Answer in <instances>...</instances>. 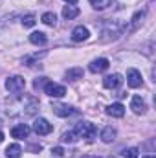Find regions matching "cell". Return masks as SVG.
Returning <instances> with one entry per match:
<instances>
[{
    "label": "cell",
    "mask_w": 156,
    "mask_h": 158,
    "mask_svg": "<svg viewBox=\"0 0 156 158\" xmlns=\"http://www.w3.org/2000/svg\"><path fill=\"white\" fill-rule=\"evenodd\" d=\"M142 158H154L153 155H147V156H142Z\"/></svg>",
    "instance_id": "29"
},
{
    "label": "cell",
    "mask_w": 156,
    "mask_h": 158,
    "mask_svg": "<svg viewBox=\"0 0 156 158\" xmlns=\"http://www.w3.org/2000/svg\"><path fill=\"white\" fill-rule=\"evenodd\" d=\"M30 42L35 44V46H44V44L48 42V37H46V33H42V31H33V33L30 35Z\"/></svg>",
    "instance_id": "16"
},
{
    "label": "cell",
    "mask_w": 156,
    "mask_h": 158,
    "mask_svg": "<svg viewBox=\"0 0 156 158\" xmlns=\"http://www.w3.org/2000/svg\"><path fill=\"white\" fill-rule=\"evenodd\" d=\"M74 131L77 132L79 138H86V140H94V138H96V134H97L96 125H94V123H90V121H79Z\"/></svg>",
    "instance_id": "2"
},
{
    "label": "cell",
    "mask_w": 156,
    "mask_h": 158,
    "mask_svg": "<svg viewBox=\"0 0 156 158\" xmlns=\"http://www.w3.org/2000/svg\"><path fill=\"white\" fill-rule=\"evenodd\" d=\"M44 92H46L50 98H63V96L66 94V88H64L63 85H57V83L48 81V83L44 85Z\"/></svg>",
    "instance_id": "5"
},
{
    "label": "cell",
    "mask_w": 156,
    "mask_h": 158,
    "mask_svg": "<svg viewBox=\"0 0 156 158\" xmlns=\"http://www.w3.org/2000/svg\"><path fill=\"white\" fill-rule=\"evenodd\" d=\"M37 109H39V101L33 96H18L17 99L7 101V105H6L4 110L9 116H22V114L24 116H30Z\"/></svg>",
    "instance_id": "1"
},
{
    "label": "cell",
    "mask_w": 156,
    "mask_h": 158,
    "mask_svg": "<svg viewBox=\"0 0 156 158\" xmlns=\"http://www.w3.org/2000/svg\"><path fill=\"white\" fill-rule=\"evenodd\" d=\"M123 83V79H121V76L119 74H112V76H107V77L103 79V86L105 88H117L119 85Z\"/></svg>",
    "instance_id": "14"
},
{
    "label": "cell",
    "mask_w": 156,
    "mask_h": 158,
    "mask_svg": "<svg viewBox=\"0 0 156 158\" xmlns=\"http://www.w3.org/2000/svg\"><path fill=\"white\" fill-rule=\"evenodd\" d=\"M109 66H110V63H109V59H105V57H99V59H94V61L90 63V66H88V70H90L92 74H101V72H105V70H109Z\"/></svg>",
    "instance_id": "8"
},
{
    "label": "cell",
    "mask_w": 156,
    "mask_h": 158,
    "mask_svg": "<svg viewBox=\"0 0 156 158\" xmlns=\"http://www.w3.org/2000/svg\"><path fill=\"white\" fill-rule=\"evenodd\" d=\"M51 153H53L55 156H63V155H64V151H63V147H53V149H51Z\"/></svg>",
    "instance_id": "26"
},
{
    "label": "cell",
    "mask_w": 156,
    "mask_h": 158,
    "mask_svg": "<svg viewBox=\"0 0 156 158\" xmlns=\"http://www.w3.org/2000/svg\"><path fill=\"white\" fill-rule=\"evenodd\" d=\"M83 68H79V66H74V68H70V70H66V74H64V77L68 79V81H79V79H83Z\"/></svg>",
    "instance_id": "17"
},
{
    "label": "cell",
    "mask_w": 156,
    "mask_h": 158,
    "mask_svg": "<svg viewBox=\"0 0 156 158\" xmlns=\"http://www.w3.org/2000/svg\"><path fill=\"white\" fill-rule=\"evenodd\" d=\"M94 9H105L109 6V0H88Z\"/></svg>",
    "instance_id": "24"
},
{
    "label": "cell",
    "mask_w": 156,
    "mask_h": 158,
    "mask_svg": "<svg viewBox=\"0 0 156 158\" xmlns=\"http://www.w3.org/2000/svg\"><path fill=\"white\" fill-rule=\"evenodd\" d=\"M35 22H37V19H35L33 13H28V15L22 17V26H24V28H33Z\"/></svg>",
    "instance_id": "22"
},
{
    "label": "cell",
    "mask_w": 156,
    "mask_h": 158,
    "mask_svg": "<svg viewBox=\"0 0 156 158\" xmlns=\"http://www.w3.org/2000/svg\"><path fill=\"white\" fill-rule=\"evenodd\" d=\"M30 132H31V129H30L26 123H18V125H15V127L11 129V136L17 138V140H24V138H28Z\"/></svg>",
    "instance_id": "9"
},
{
    "label": "cell",
    "mask_w": 156,
    "mask_h": 158,
    "mask_svg": "<svg viewBox=\"0 0 156 158\" xmlns=\"http://www.w3.org/2000/svg\"><path fill=\"white\" fill-rule=\"evenodd\" d=\"M51 123L48 121L46 118H37L33 121V131H35V134H39V136H46V134H50L51 132Z\"/></svg>",
    "instance_id": "4"
},
{
    "label": "cell",
    "mask_w": 156,
    "mask_h": 158,
    "mask_svg": "<svg viewBox=\"0 0 156 158\" xmlns=\"http://www.w3.org/2000/svg\"><path fill=\"white\" fill-rule=\"evenodd\" d=\"M64 2L70 4V6H76V4H77V0H64Z\"/></svg>",
    "instance_id": "27"
},
{
    "label": "cell",
    "mask_w": 156,
    "mask_h": 158,
    "mask_svg": "<svg viewBox=\"0 0 156 158\" xmlns=\"http://www.w3.org/2000/svg\"><path fill=\"white\" fill-rule=\"evenodd\" d=\"M20 155H22V147L18 143L7 145V149H6V156L7 158H20Z\"/></svg>",
    "instance_id": "19"
},
{
    "label": "cell",
    "mask_w": 156,
    "mask_h": 158,
    "mask_svg": "<svg viewBox=\"0 0 156 158\" xmlns=\"http://www.w3.org/2000/svg\"><path fill=\"white\" fill-rule=\"evenodd\" d=\"M116 129L114 127H105L103 131H101V142L103 143H112L114 140H116Z\"/></svg>",
    "instance_id": "15"
},
{
    "label": "cell",
    "mask_w": 156,
    "mask_h": 158,
    "mask_svg": "<svg viewBox=\"0 0 156 158\" xmlns=\"http://www.w3.org/2000/svg\"><path fill=\"white\" fill-rule=\"evenodd\" d=\"M138 149L136 147H129V149H123L121 151V155H123V158H138Z\"/></svg>",
    "instance_id": "23"
},
{
    "label": "cell",
    "mask_w": 156,
    "mask_h": 158,
    "mask_svg": "<svg viewBox=\"0 0 156 158\" xmlns=\"http://www.w3.org/2000/svg\"><path fill=\"white\" fill-rule=\"evenodd\" d=\"M130 109H132V112H134V114L142 116V114H145L147 105H145V101L142 99V96H134V98L130 99Z\"/></svg>",
    "instance_id": "10"
},
{
    "label": "cell",
    "mask_w": 156,
    "mask_h": 158,
    "mask_svg": "<svg viewBox=\"0 0 156 158\" xmlns=\"http://www.w3.org/2000/svg\"><path fill=\"white\" fill-rule=\"evenodd\" d=\"M63 17L64 19H68V20H72V19H76V17H79V7L77 6H64L63 7Z\"/></svg>",
    "instance_id": "18"
},
{
    "label": "cell",
    "mask_w": 156,
    "mask_h": 158,
    "mask_svg": "<svg viewBox=\"0 0 156 158\" xmlns=\"http://www.w3.org/2000/svg\"><path fill=\"white\" fill-rule=\"evenodd\" d=\"M51 110H53V114L59 116V118H68V116H72V114L77 112L74 107L64 105V103H53V105H51Z\"/></svg>",
    "instance_id": "6"
},
{
    "label": "cell",
    "mask_w": 156,
    "mask_h": 158,
    "mask_svg": "<svg viewBox=\"0 0 156 158\" xmlns=\"http://www.w3.org/2000/svg\"><path fill=\"white\" fill-rule=\"evenodd\" d=\"M2 140H4V132L0 131V143H2Z\"/></svg>",
    "instance_id": "28"
},
{
    "label": "cell",
    "mask_w": 156,
    "mask_h": 158,
    "mask_svg": "<svg viewBox=\"0 0 156 158\" xmlns=\"http://www.w3.org/2000/svg\"><path fill=\"white\" fill-rule=\"evenodd\" d=\"M46 83H48L46 77H37V79H35V88H40V86L44 88V85H46Z\"/></svg>",
    "instance_id": "25"
},
{
    "label": "cell",
    "mask_w": 156,
    "mask_h": 158,
    "mask_svg": "<svg viewBox=\"0 0 156 158\" xmlns=\"http://www.w3.org/2000/svg\"><path fill=\"white\" fill-rule=\"evenodd\" d=\"M24 86H26V79L22 77V76H11V77L6 79V88L9 92H13V94L22 92Z\"/></svg>",
    "instance_id": "3"
},
{
    "label": "cell",
    "mask_w": 156,
    "mask_h": 158,
    "mask_svg": "<svg viewBox=\"0 0 156 158\" xmlns=\"http://www.w3.org/2000/svg\"><path fill=\"white\" fill-rule=\"evenodd\" d=\"M40 20H42L46 26H51V28L57 24V17H55V13H51V11H46V13L40 17Z\"/></svg>",
    "instance_id": "21"
},
{
    "label": "cell",
    "mask_w": 156,
    "mask_h": 158,
    "mask_svg": "<svg viewBox=\"0 0 156 158\" xmlns=\"http://www.w3.org/2000/svg\"><path fill=\"white\" fill-rule=\"evenodd\" d=\"M88 37H90V31H88V28H84V26H76V28L72 30V40H74V42L88 40Z\"/></svg>",
    "instance_id": "11"
},
{
    "label": "cell",
    "mask_w": 156,
    "mask_h": 158,
    "mask_svg": "<svg viewBox=\"0 0 156 158\" xmlns=\"http://www.w3.org/2000/svg\"><path fill=\"white\" fill-rule=\"evenodd\" d=\"M145 15H147V11L145 9H142V11H136L134 13V17L130 19V26H129V31H136L142 24H143V19H145Z\"/></svg>",
    "instance_id": "12"
},
{
    "label": "cell",
    "mask_w": 156,
    "mask_h": 158,
    "mask_svg": "<svg viewBox=\"0 0 156 158\" xmlns=\"http://www.w3.org/2000/svg\"><path fill=\"white\" fill-rule=\"evenodd\" d=\"M105 112H107L109 116H112V118H123V116H125V107H123L121 103H112V105L107 107Z\"/></svg>",
    "instance_id": "13"
},
{
    "label": "cell",
    "mask_w": 156,
    "mask_h": 158,
    "mask_svg": "<svg viewBox=\"0 0 156 158\" xmlns=\"http://www.w3.org/2000/svg\"><path fill=\"white\" fill-rule=\"evenodd\" d=\"M110 158H116V156H110Z\"/></svg>",
    "instance_id": "30"
},
{
    "label": "cell",
    "mask_w": 156,
    "mask_h": 158,
    "mask_svg": "<svg viewBox=\"0 0 156 158\" xmlns=\"http://www.w3.org/2000/svg\"><path fill=\"white\" fill-rule=\"evenodd\" d=\"M79 140L77 132L76 131H68V132H63V136H61V142L63 143H76Z\"/></svg>",
    "instance_id": "20"
},
{
    "label": "cell",
    "mask_w": 156,
    "mask_h": 158,
    "mask_svg": "<svg viewBox=\"0 0 156 158\" xmlns=\"http://www.w3.org/2000/svg\"><path fill=\"white\" fill-rule=\"evenodd\" d=\"M127 83H129L130 88H140L143 85V77L136 68H129L127 70Z\"/></svg>",
    "instance_id": "7"
}]
</instances>
